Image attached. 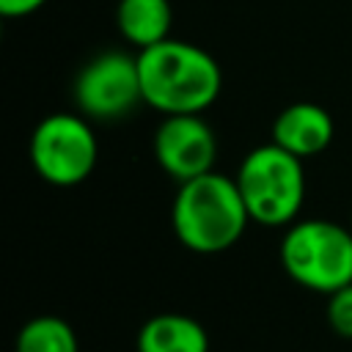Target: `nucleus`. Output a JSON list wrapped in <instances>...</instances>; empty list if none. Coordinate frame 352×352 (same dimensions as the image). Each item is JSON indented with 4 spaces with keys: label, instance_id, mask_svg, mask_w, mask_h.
Segmentation results:
<instances>
[{
    "label": "nucleus",
    "instance_id": "nucleus-9",
    "mask_svg": "<svg viewBox=\"0 0 352 352\" xmlns=\"http://www.w3.org/2000/svg\"><path fill=\"white\" fill-rule=\"evenodd\" d=\"M138 352H209V338L192 316L157 314L140 327Z\"/></svg>",
    "mask_w": 352,
    "mask_h": 352
},
{
    "label": "nucleus",
    "instance_id": "nucleus-6",
    "mask_svg": "<svg viewBox=\"0 0 352 352\" xmlns=\"http://www.w3.org/2000/svg\"><path fill=\"white\" fill-rule=\"evenodd\" d=\"M74 102L88 118L116 121L143 102L138 58L102 52L82 66L74 82Z\"/></svg>",
    "mask_w": 352,
    "mask_h": 352
},
{
    "label": "nucleus",
    "instance_id": "nucleus-12",
    "mask_svg": "<svg viewBox=\"0 0 352 352\" xmlns=\"http://www.w3.org/2000/svg\"><path fill=\"white\" fill-rule=\"evenodd\" d=\"M327 297H330L327 300V322H330V327L338 336L352 338V283L336 289Z\"/></svg>",
    "mask_w": 352,
    "mask_h": 352
},
{
    "label": "nucleus",
    "instance_id": "nucleus-1",
    "mask_svg": "<svg viewBox=\"0 0 352 352\" xmlns=\"http://www.w3.org/2000/svg\"><path fill=\"white\" fill-rule=\"evenodd\" d=\"M143 102L165 116H201L223 88L217 60L179 38H165L138 52Z\"/></svg>",
    "mask_w": 352,
    "mask_h": 352
},
{
    "label": "nucleus",
    "instance_id": "nucleus-4",
    "mask_svg": "<svg viewBox=\"0 0 352 352\" xmlns=\"http://www.w3.org/2000/svg\"><path fill=\"white\" fill-rule=\"evenodd\" d=\"M280 264L300 286L333 294L352 283V228L319 217L292 223L280 242Z\"/></svg>",
    "mask_w": 352,
    "mask_h": 352
},
{
    "label": "nucleus",
    "instance_id": "nucleus-11",
    "mask_svg": "<svg viewBox=\"0 0 352 352\" xmlns=\"http://www.w3.org/2000/svg\"><path fill=\"white\" fill-rule=\"evenodd\" d=\"M16 352H77V336L66 319L36 316L19 330Z\"/></svg>",
    "mask_w": 352,
    "mask_h": 352
},
{
    "label": "nucleus",
    "instance_id": "nucleus-8",
    "mask_svg": "<svg viewBox=\"0 0 352 352\" xmlns=\"http://www.w3.org/2000/svg\"><path fill=\"white\" fill-rule=\"evenodd\" d=\"M333 140V118L314 102H294L283 107L272 124V143L305 160L322 154Z\"/></svg>",
    "mask_w": 352,
    "mask_h": 352
},
{
    "label": "nucleus",
    "instance_id": "nucleus-5",
    "mask_svg": "<svg viewBox=\"0 0 352 352\" xmlns=\"http://www.w3.org/2000/svg\"><path fill=\"white\" fill-rule=\"evenodd\" d=\"M99 146L85 118L74 113H52L33 129L30 162L36 173L55 187L85 182L96 165Z\"/></svg>",
    "mask_w": 352,
    "mask_h": 352
},
{
    "label": "nucleus",
    "instance_id": "nucleus-7",
    "mask_svg": "<svg viewBox=\"0 0 352 352\" xmlns=\"http://www.w3.org/2000/svg\"><path fill=\"white\" fill-rule=\"evenodd\" d=\"M154 157L160 168L182 184L212 170L217 138L201 116H165L154 135Z\"/></svg>",
    "mask_w": 352,
    "mask_h": 352
},
{
    "label": "nucleus",
    "instance_id": "nucleus-3",
    "mask_svg": "<svg viewBox=\"0 0 352 352\" xmlns=\"http://www.w3.org/2000/svg\"><path fill=\"white\" fill-rule=\"evenodd\" d=\"M234 179L253 223L278 228L289 226L297 217L305 198L302 160L289 154L278 143L253 148L239 162Z\"/></svg>",
    "mask_w": 352,
    "mask_h": 352
},
{
    "label": "nucleus",
    "instance_id": "nucleus-2",
    "mask_svg": "<svg viewBox=\"0 0 352 352\" xmlns=\"http://www.w3.org/2000/svg\"><path fill=\"white\" fill-rule=\"evenodd\" d=\"M170 223L184 248L195 253H220L239 242L250 214L236 179L209 170L179 184Z\"/></svg>",
    "mask_w": 352,
    "mask_h": 352
},
{
    "label": "nucleus",
    "instance_id": "nucleus-10",
    "mask_svg": "<svg viewBox=\"0 0 352 352\" xmlns=\"http://www.w3.org/2000/svg\"><path fill=\"white\" fill-rule=\"evenodd\" d=\"M116 19L121 36L138 50H146L168 38L173 8L168 0H121Z\"/></svg>",
    "mask_w": 352,
    "mask_h": 352
},
{
    "label": "nucleus",
    "instance_id": "nucleus-13",
    "mask_svg": "<svg viewBox=\"0 0 352 352\" xmlns=\"http://www.w3.org/2000/svg\"><path fill=\"white\" fill-rule=\"evenodd\" d=\"M47 0H0V14L3 16H28L38 11Z\"/></svg>",
    "mask_w": 352,
    "mask_h": 352
}]
</instances>
